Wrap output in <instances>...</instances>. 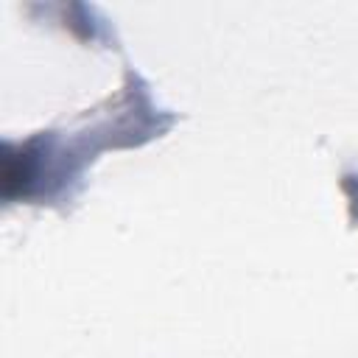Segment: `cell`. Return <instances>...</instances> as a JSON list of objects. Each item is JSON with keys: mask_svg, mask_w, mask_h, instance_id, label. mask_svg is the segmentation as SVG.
<instances>
[{"mask_svg": "<svg viewBox=\"0 0 358 358\" xmlns=\"http://www.w3.org/2000/svg\"><path fill=\"white\" fill-rule=\"evenodd\" d=\"M341 190L347 196V207H350V218L358 227V162L344 165L341 171Z\"/></svg>", "mask_w": 358, "mask_h": 358, "instance_id": "obj_2", "label": "cell"}, {"mask_svg": "<svg viewBox=\"0 0 358 358\" xmlns=\"http://www.w3.org/2000/svg\"><path fill=\"white\" fill-rule=\"evenodd\" d=\"M176 112L165 109L151 84L126 64L123 84L64 126L6 140L0 151V199L67 210L87 185V171L101 151L140 148L173 129Z\"/></svg>", "mask_w": 358, "mask_h": 358, "instance_id": "obj_1", "label": "cell"}]
</instances>
